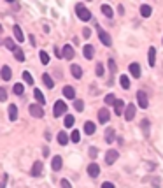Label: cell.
Instances as JSON below:
<instances>
[{
	"mask_svg": "<svg viewBox=\"0 0 163 188\" xmlns=\"http://www.w3.org/2000/svg\"><path fill=\"white\" fill-rule=\"evenodd\" d=\"M149 120H142V123H140V127H142V132H144V135L145 137H149Z\"/></svg>",
	"mask_w": 163,
	"mask_h": 188,
	"instance_id": "f546056e",
	"label": "cell"
},
{
	"mask_svg": "<svg viewBox=\"0 0 163 188\" xmlns=\"http://www.w3.org/2000/svg\"><path fill=\"white\" fill-rule=\"evenodd\" d=\"M128 70H130V74H132L133 77H140V74H142V69H140L139 63H130Z\"/></svg>",
	"mask_w": 163,
	"mask_h": 188,
	"instance_id": "52a82bcc",
	"label": "cell"
},
{
	"mask_svg": "<svg viewBox=\"0 0 163 188\" xmlns=\"http://www.w3.org/2000/svg\"><path fill=\"white\" fill-rule=\"evenodd\" d=\"M109 118H110V114H109V111H107L105 107L98 111V121H100V123H107V121H109Z\"/></svg>",
	"mask_w": 163,
	"mask_h": 188,
	"instance_id": "7c38bea8",
	"label": "cell"
},
{
	"mask_svg": "<svg viewBox=\"0 0 163 188\" xmlns=\"http://www.w3.org/2000/svg\"><path fill=\"white\" fill-rule=\"evenodd\" d=\"M65 112H67V104L63 102V100H56V102H54V106H53V114H54V118L63 116Z\"/></svg>",
	"mask_w": 163,
	"mask_h": 188,
	"instance_id": "7a4b0ae2",
	"label": "cell"
},
{
	"mask_svg": "<svg viewBox=\"0 0 163 188\" xmlns=\"http://www.w3.org/2000/svg\"><path fill=\"white\" fill-rule=\"evenodd\" d=\"M5 99H7V93H5V90L2 88L0 90V100H5Z\"/></svg>",
	"mask_w": 163,
	"mask_h": 188,
	"instance_id": "ee69618b",
	"label": "cell"
},
{
	"mask_svg": "<svg viewBox=\"0 0 163 188\" xmlns=\"http://www.w3.org/2000/svg\"><path fill=\"white\" fill-rule=\"evenodd\" d=\"M9 120L11 121L18 120V107H16L14 104H11V106H9Z\"/></svg>",
	"mask_w": 163,
	"mask_h": 188,
	"instance_id": "44dd1931",
	"label": "cell"
},
{
	"mask_svg": "<svg viewBox=\"0 0 163 188\" xmlns=\"http://www.w3.org/2000/svg\"><path fill=\"white\" fill-rule=\"evenodd\" d=\"M83 34H84V37L88 39V37H89V34H91V32H89V28H84V32H83Z\"/></svg>",
	"mask_w": 163,
	"mask_h": 188,
	"instance_id": "c3c4849f",
	"label": "cell"
},
{
	"mask_svg": "<svg viewBox=\"0 0 163 188\" xmlns=\"http://www.w3.org/2000/svg\"><path fill=\"white\" fill-rule=\"evenodd\" d=\"M14 56H16V60H18V62H25V53H23L19 48L14 51Z\"/></svg>",
	"mask_w": 163,
	"mask_h": 188,
	"instance_id": "836d02e7",
	"label": "cell"
},
{
	"mask_svg": "<svg viewBox=\"0 0 163 188\" xmlns=\"http://www.w3.org/2000/svg\"><path fill=\"white\" fill-rule=\"evenodd\" d=\"M42 81H44V85L48 86V88H53V86H54V81L51 79L49 74H42Z\"/></svg>",
	"mask_w": 163,
	"mask_h": 188,
	"instance_id": "83f0119b",
	"label": "cell"
},
{
	"mask_svg": "<svg viewBox=\"0 0 163 188\" xmlns=\"http://www.w3.org/2000/svg\"><path fill=\"white\" fill-rule=\"evenodd\" d=\"M88 174L91 176V178H97V176L100 174V165H98V164H89L88 165Z\"/></svg>",
	"mask_w": 163,
	"mask_h": 188,
	"instance_id": "30bf717a",
	"label": "cell"
},
{
	"mask_svg": "<svg viewBox=\"0 0 163 188\" xmlns=\"http://www.w3.org/2000/svg\"><path fill=\"white\" fill-rule=\"evenodd\" d=\"M70 70H72V76H74L75 79H81V77H83V69H81L79 65H72Z\"/></svg>",
	"mask_w": 163,
	"mask_h": 188,
	"instance_id": "ffe728a7",
	"label": "cell"
},
{
	"mask_svg": "<svg viewBox=\"0 0 163 188\" xmlns=\"http://www.w3.org/2000/svg\"><path fill=\"white\" fill-rule=\"evenodd\" d=\"M58 143L62 144V146H65V144L69 143V135H67L65 132H60V134H58Z\"/></svg>",
	"mask_w": 163,
	"mask_h": 188,
	"instance_id": "4dcf8cb0",
	"label": "cell"
},
{
	"mask_svg": "<svg viewBox=\"0 0 163 188\" xmlns=\"http://www.w3.org/2000/svg\"><path fill=\"white\" fill-rule=\"evenodd\" d=\"M83 55H84V58L91 60L93 55H95V48H93L91 44H86V46H84V50H83Z\"/></svg>",
	"mask_w": 163,
	"mask_h": 188,
	"instance_id": "8fae6325",
	"label": "cell"
},
{
	"mask_svg": "<svg viewBox=\"0 0 163 188\" xmlns=\"http://www.w3.org/2000/svg\"><path fill=\"white\" fill-rule=\"evenodd\" d=\"M114 137H116V132H114V128H112V127H109V128L105 130V143H107V144H112Z\"/></svg>",
	"mask_w": 163,
	"mask_h": 188,
	"instance_id": "9a60e30c",
	"label": "cell"
},
{
	"mask_svg": "<svg viewBox=\"0 0 163 188\" xmlns=\"http://www.w3.org/2000/svg\"><path fill=\"white\" fill-rule=\"evenodd\" d=\"M102 13L105 14L107 18H112V14H114V11H112V7H110V5L104 4V5H102Z\"/></svg>",
	"mask_w": 163,
	"mask_h": 188,
	"instance_id": "f1b7e54d",
	"label": "cell"
},
{
	"mask_svg": "<svg viewBox=\"0 0 163 188\" xmlns=\"http://www.w3.org/2000/svg\"><path fill=\"white\" fill-rule=\"evenodd\" d=\"M75 13H77V18H79L81 21H89V19H91V13L84 7V4L75 5Z\"/></svg>",
	"mask_w": 163,
	"mask_h": 188,
	"instance_id": "6da1fadb",
	"label": "cell"
},
{
	"mask_svg": "<svg viewBox=\"0 0 163 188\" xmlns=\"http://www.w3.org/2000/svg\"><path fill=\"white\" fill-rule=\"evenodd\" d=\"M11 76H13V74H11V69L7 67V65H4V67H2V79H4V81H9Z\"/></svg>",
	"mask_w": 163,
	"mask_h": 188,
	"instance_id": "4316f807",
	"label": "cell"
},
{
	"mask_svg": "<svg viewBox=\"0 0 163 188\" xmlns=\"http://www.w3.org/2000/svg\"><path fill=\"white\" fill-rule=\"evenodd\" d=\"M89 157H91V158L98 157V148H97V146H91V148H89Z\"/></svg>",
	"mask_w": 163,
	"mask_h": 188,
	"instance_id": "60d3db41",
	"label": "cell"
},
{
	"mask_svg": "<svg viewBox=\"0 0 163 188\" xmlns=\"http://www.w3.org/2000/svg\"><path fill=\"white\" fill-rule=\"evenodd\" d=\"M97 32H98V37H100V40L104 42V46H112V39H110V35L107 34L104 28L97 27Z\"/></svg>",
	"mask_w": 163,
	"mask_h": 188,
	"instance_id": "3957f363",
	"label": "cell"
},
{
	"mask_svg": "<svg viewBox=\"0 0 163 188\" xmlns=\"http://www.w3.org/2000/svg\"><path fill=\"white\" fill-rule=\"evenodd\" d=\"M60 183H62V188H72V185H70V181H69V179H62Z\"/></svg>",
	"mask_w": 163,
	"mask_h": 188,
	"instance_id": "7bdbcfd3",
	"label": "cell"
},
{
	"mask_svg": "<svg viewBox=\"0 0 163 188\" xmlns=\"http://www.w3.org/2000/svg\"><path fill=\"white\" fill-rule=\"evenodd\" d=\"M119 83H121V88H123V90L130 88V77H128L126 74H123V76L119 77Z\"/></svg>",
	"mask_w": 163,
	"mask_h": 188,
	"instance_id": "7402d4cb",
	"label": "cell"
},
{
	"mask_svg": "<svg viewBox=\"0 0 163 188\" xmlns=\"http://www.w3.org/2000/svg\"><path fill=\"white\" fill-rule=\"evenodd\" d=\"M154 63H156V50L151 46V48H149V65H151V67H154Z\"/></svg>",
	"mask_w": 163,
	"mask_h": 188,
	"instance_id": "d4e9b609",
	"label": "cell"
},
{
	"mask_svg": "<svg viewBox=\"0 0 163 188\" xmlns=\"http://www.w3.org/2000/svg\"><path fill=\"white\" fill-rule=\"evenodd\" d=\"M84 134H88V135L95 134V123L93 121H86L84 123Z\"/></svg>",
	"mask_w": 163,
	"mask_h": 188,
	"instance_id": "d6986e66",
	"label": "cell"
},
{
	"mask_svg": "<svg viewBox=\"0 0 163 188\" xmlns=\"http://www.w3.org/2000/svg\"><path fill=\"white\" fill-rule=\"evenodd\" d=\"M109 69H110V72H112V74L116 72V62H114L112 58H109Z\"/></svg>",
	"mask_w": 163,
	"mask_h": 188,
	"instance_id": "b9f144b4",
	"label": "cell"
},
{
	"mask_svg": "<svg viewBox=\"0 0 163 188\" xmlns=\"http://www.w3.org/2000/svg\"><path fill=\"white\" fill-rule=\"evenodd\" d=\"M30 112L33 118H42L44 116V109H42V106L40 104H32L30 106Z\"/></svg>",
	"mask_w": 163,
	"mask_h": 188,
	"instance_id": "5b68a950",
	"label": "cell"
},
{
	"mask_svg": "<svg viewBox=\"0 0 163 188\" xmlns=\"http://www.w3.org/2000/svg\"><path fill=\"white\" fill-rule=\"evenodd\" d=\"M102 188H114V185L110 181H105V183H102Z\"/></svg>",
	"mask_w": 163,
	"mask_h": 188,
	"instance_id": "f6af8a7d",
	"label": "cell"
},
{
	"mask_svg": "<svg viewBox=\"0 0 163 188\" xmlns=\"http://www.w3.org/2000/svg\"><path fill=\"white\" fill-rule=\"evenodd\" d=\"M153 186H154V188H160V179H158V178L153 181Z\"/></svg>",
	"mask_w": 163,
	"mask_h": 188,
	"instance_id": "7dc6e473",
	"label": "cell"
},
{
	"mask_svg": "<svg viewBox=\"0 0 163 188\" xmlns=\"http://www.w3.org/2000/svg\"><path fill=\"white\" fill-rule=\"evenodd\" d=\"M74 107L77 109V111H83V109H84V102H83V100H74Z\"/></svg>",
	"mask_w": 163,
	"mask_h": 188,
	"instance_id": "ab89813d",
	"label": "cell"
},
{
	"mask_svg": "<svg viewBox=\"0 0 163 188\" xmlns=\"http://www.w3.org/2000/svg\"><path fill=\"white\" fill-rule=\"evenodd\" d=\"M42 162H35L33 164V167H32V176H35V178H39L40 174H42Z\"/></svg>",
	"mask_w": 163,
	"mask_h": 188,
	"instance_id": "4fadbf2b",
	"label": "cell"
},
{
	"mask_svg": "<svg viewBox=\"0 0 163 188\" xmlns=\"http://www.w3.org/2000/svg\"><path fill=\"white\" fill-rule=\"evenodd\" d=\"M104 72H105L104 70V65H102V63H97V65H95V74H97L98 77H102L104 76Z\"/></svg>",
	"mask_w": 163,
	"mask_h": 188,
	"instance_id": "e575fe53",
	"label": "cell"
},
{
	"mask_svg": "<svg viewBox=\"0 0 163 188\" xmlns=\"http://www.w3.org/2000/svg\"><path fill=\"white\" fill-rule=\"evenodd\" d=\"M13 32H14V37H16V40H18V42H23V40H25V37H23V32H21V27H19V25H14V27H13Z\"/></svg>",
	"mask_w": 163,
	"mask_h": 188,
	"instance_id": "2e32d148",
	"label": "cell"
},
{
	"mask_svg": "<svg viewBox=\"0 0 163 188\" xmlns=\"http://www.w3.org/2000/svg\"><path fill=\"white\" fill-rule=\"evenodd\" d=\"M74 121H75V118L72 116V114H67V116H65V127H69V128H70V127L74 125Z\"/></svg>",
	"mask_w": 163,
	"mask_h": 188,
	"instance_id": "74e56055",
	"label": "cell"
},
{
	"mask_svg": "<svg viewBox=\"0 0 163 188\" xmlns=\"http://www.w3.org/2000/svg\"><path fill=\"white\" fill-rule=\"evenodd\" d=\"M23 79H25V83H28V85H33V77H32L30 72H23Z\"/></svg>",
	"mask_w": 163,
	"mask_h": 188,
	"instance_id": "8d00e7d4",
	"label": "cell"
},
{
	"mask_svg": "<svg viewBox=\"0 0 163 188\" xmlns=\"http://www.w3.org/2000/svg\"><path fill=\"white\" fill-rule=\"evenodd\" d=\"M62 55H63V58H67V60L74 58V48H70L69 44H67V46H63V51H62Z\"/></svg>",
	"mask_w": 163,
	"mask_h": 188,
	"instance_id": "5bb4252c",
	"label": "cell"
},
{
	"mask_svg": "<svg viewBox=\"0 0 163 188\" xmlns=\"http://www.w3.org/2000/svg\"><path fill=\"white\" fill-rule=\"evenodd\" d=\"M123 107H125L123 100H116V104H114V112L116 114H123Z\"/></svg>",
	"mask_w": 163,
	"mask_h": 188,
	"instance_id": "484cf974",
	"label": "cell"
},
{
	"mask_svg": "<svg viewBox=\"0 0 163 188\" xmlns=\"http://www.w3.org/2000/svg\"><path fill=\"white\" fill-rule=\"evenodd\" d=\"M125 118H126V121H132L133 118H135V106H133V104H128V106H126Z\"/></svg>",
	"mask_w": 163,
	"mask_h": 188,
	"instance_id": "ba28073f",
	"label": "cell"
},
{
	"mask_svg": "<svg viewBox=\"0 0 163 188\" xmlns=\"http://www.w3.org/2000/svg\"><path fill=\"white\" fill-rule=\"evenodd\" d=\"M118 157H119V153L116 151V149H109V151L105 153V164L107 165H112V164L118 160Z\"/></svg>",
	"mask_w": 163,
	"mask_h": 188,
	"instance_id": "8992f818",
	"label": "cell"
},
{
	"mask_svg": "<svg viewBox=\"0 0 163 188\" xmlns=\"http://www.w3.org/2000/svg\"><path fill=\"white\" fill-rule=\"evenodd\" d=\"M63 95H65L67 99H74V97H75V90L72 88V86H65V88H63Z\"/></svg>",
	"mask_w": 163,
	"mask_h": 188,
	"instance_id": "603a6c76",
	"label": "cell"
},
{
	"mask_svg": "<svg viewBox=\"0 0 163 188\" xmlns=\"http://www.w3.org/2000/svg\"><path fill=\"white\" fill-rule=\"evenodd\" d=\"M104 100H105V104H107V106H112V104H116V100H118V99L114 97V93H107V95H105V99H104Z\"/></svg>",
	"mask_w": 163,
	"mask_h": 188,
	"instance_id": "1f68e13d",
	"label": "cell"
},
{
	"mask_svg": "<svg viewBox=\"0 0 163 188\" xmlns=\"http://www.w3.org/2000/svg\"><path fill=\"white\" fill-rule=\"evenodd\" d=\"M137 104H139L142 109H145L147 106H149V102H147V95H145L144 90H139V91H137Z\"/></svg>",
	"mask_w": 163,
	"mask_h": 188,
	"instance_id": "277c9868",
	"label": "cell"
},
{
	"mask_svg": "<svg viewBox=\"0 0 163 188\" xmlns=\"http://www.w3.org/2000/svg\"><path fill=\"white\" fill-rule=\"evenodd\" d=\"M62 165H63V160L60 155H56V157L51 160V167H53V170L56 172V170H62Z\"/></svg>",
	"mask_w": 163,
	"mask_h": 188,
	"instance_id": "9c48e42d",
	"label": "cell"
},
{
	"mask_svg": "<svg viewBox=\"0 0 163 188\" xmlns=\"http://www.w3.org/2000/svg\"><path fill=\"white\" fill-rule=\"evenodd\" d=\"M54 55H56V58H63V55L60 53V50H58L56 46H54Z\"/></svg>",
	"mask_w": 163,
	"mask_h": 188,
	"instance_id": "bcb514c9",
	"label": "cell"
},
{
	"mask_svg": "<svg viewBox=\"0 0 163 188\" xmlns=\"http://www.w3.org/2000/svg\"><path fill=\"white\" fill-rule=\"evenodd\" d=\"M151 13H153L151 5H147V4L140 5V16H142V18H149V16H151Z\"/></svg>",
	"mask_w": 163,
	"mask_h": 188,
	"instance_id": "ac0fdd59",
	"label": "cell"
},
{
	"mask_svg": "<svg viewBox=\"0 0 163 188\" xmlns=\"http://www.w3.org/2000/svg\"><path fill=\"white\" fill-rule=\"evenodd\" d=\"M39 58H40V62L44 63V65H48V63H49V56H48V53H46V51H40V53H39Z\"/></svg>",
	"mask_w": 163,
	"mask_h": 188,
	"instance_id": "d590c367",
	"label": "cell"
},
{
	"mask_svg": "<svg viewBox=\"0 0 163 188\" xmlns=\"http://www.w3.org/2000/svg\"><path fill=\"white\" fill-rule=\"evenodd\" d=\"M4 46L7 48V50H11L13 53H14L16 50H18V46L14 44V40H13V39H5V40H4Z\"/></svg>",
	"mask_w": 163,
	"mask_h": 188,
	"instance_id": "cb8c5ba5",
	"label": "cell"
},
{
	"mask_svg": "<svg viewBox=\"0 0 163 188\" xmlns=\"http://www.w3.org/2000/svg\"><path fill=\"white\" fill-rule=\"evenodd\" d=\"M13 91H14L16 95H23L25 88H23V85H19V83H18V85H14V86H13Z\"/></svg>",
	"mask_w": 163,
	"mask_h": 188,
	"instance_id": "f35d334b",
	"label": "cell"
},
{
	"mask_svg": "<svg viewBox=\"0 0 163 188\" xmlns=\"http://www.w3.org/2000/svg\"><path fill=\"white\" fill-rule=\"evenodd\" d=\"M70 139H72V143H79V141H81V132H79V130H72Z\"/></svg>",
	"mask_w": 163,
	"mask_h": 188,
	"instance_id": "d6a6232c",
	"label": "cell"
},
{
	"mask_svg": "<svg viewBox=\"0 0 163 188\" xmlns=\"http://www.w3.org/2000/svg\"><path fill=\"white\" fill-rule=\"evenodd\" d=\"M33 97H35V100L40 104V106H44L46 104V97H44V93H42L40 90H33Z\"/></svg>",
	"mask_w": 163,
	"mask_h": 188,
	"instance_id": "e0dca14e",
	"label": "cell"
}]
</instances>
